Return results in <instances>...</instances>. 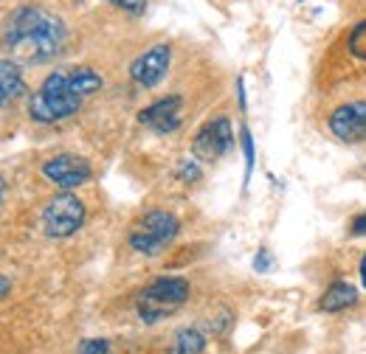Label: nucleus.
Segmentation results:
<instances>
[{"mask_svg":"<svg viewBox=\"0 0 366 354\" xmlns=\"http://www.w3.org/2000/svg\"><path fill=\"white\" fill-rule=\"evenodd\" d=\"M350 236H366V211L350 220Z\"/></svg>","mask_w":366,"mask_h":354,"instance_id":"20","label":"nucleus"},{"mask_svg":"<svg viewBox=\"0 0 366 354\" xmlns=\"http://www.w3.org/2000/svg\"><path fill=\"white\" fill-rule=\"evenodd\" d=\"M68 43L65 23L40 6H23L17 9L6 29H3V45L11 54L14 62L26 65H43L62 54Z\"/></svg>","mask_w":366,"mask_h":354,"instance_id":"2","label":"nucleus"},{"mask_svg":"<svg viewBox=\"0 0 366 354\" xmlns=\"http://www.w3.org/2000/svg\"><path fill=\"white\" fill-rule=\"evenodd\" d=\"M347 48H350V54H352V56H358V59H364L366 62V20L364 23H358V26L350 31V37H347Z\"/></svg>","mask_w":366,"mask_h":354,"instance_id":"15","label":"nucleus"},{"mask_svg":"<svg viewBox=\"0 0 366 354\" xmlns=\"http://www.w3.org/2000/svg\"><path fill=\"white\" fill-rule=\"evenodd\" d=\"M175 175L181 177L183 183H197L200 177H203V166H200V161L192 155V158H183L181 163H178V172Z\"/></svg>","mask_w":366,"mask_h":354,"instance_id":"16","label":"nucleus"},{"mask_svg":"<svg viewBox=\"0 0 366 354\" xmlns=\"http://www.w3.org/2000/svg\"><path fill=\"white\" fill-rule=\"evenodd\" d=\"M3 200H6V180L0 177V206H3Z\"/></svg>","mask_w":366,"mask_h":354,"instance_id":"24","label":"nucleus"},{"mask_svg":"<svg viewBox=\"0 0 366 354\" xmlns=\"http://www.w3.org/2000/svg\"><path fill=\"white\" fill-rule=\"evenodd\" d=\"M85 220H88V208L74 191L54 194L43 208V217H40L48 239H68V236L79 233Z\"/></svg>","mask_w":366,"mask_h":354,"instance_id":"5","label":"nucleus"},{"mask_svg":"<svg viewBox=\"0 0 366 354\" xmlns=\"http://www.w3.org/2000/svg\"><path fill=\"white\" fill-rule=\"evenodd\" d=\"M104 88V79L88 65H71L51 71L40 88L29 96V118L37 124H62L74 118L85 98Z\"/></svg>","mask_w":366,"mask_h":354,"instance_id":"1","label":"nucleus"},{"mask_svg":"<svg viewBox=\"0 0 366 354\" xmlns=\"http://www.w3.org/2000/svg\"><path fill=\"white\" fill-rule=\"evenodd\" d=\"M107 3L122 9V11H127V14H133V17H141L147 11V0H107Z\"/></svg>","mask_w":366,"mask_h":354,"instance_id":"18","label":"nucleus"},{"mask_svg":"<svg viewBox=\"0 0 366 354\" xmlns=\"http://www.w3.org/2000/svg\"><path fill=\"white\" fill-rule=\"evenodd\" d=\"M192 295V284L183 275H158L136 295V312L144 323H161L172 318Z\"/></svg>","mask_w":366,"mask_h":354,"instance_id":"3","label":"nucleus"},{"mask_svg":"<svg viewBox=\"0 0 366 354\" xmlns=\"http://www.w3.org/2000/svg\"><path fill=\"white\" fill-rule=\"evenodd\" d=\"M358 273H361V284H364V290H366V253H364V259H361V267H358Z\"/></svg>","mask_w":366,"mask_h":354,"instance_id":"23","label":"nucleus"},{"mask_svg":"<svg viewBox=\"0 0 366 354\" xmlns=\"http://www.w3.org/2000/svg\"><path fill=\"white\" fill-rule=\"evenodd\" d=\"M138 124L155 135H172L183 124V98L181 96H164L152 104H147L138 113Z\"/></svg>","mask_w":366,"mask_h":354,"instance_id":"9","label":"nucleus"},{"mask_svg":"<svg viewBox=\"0 0 366 354\" xmlns=\"http://www.w3.org/2000/svg\"><path fill=\"white\" fill-rule=\"evenodd\" d=\"M76 354H113V343L107 338H88L79 343Z\"/></svg>","mask_w":366,"mask_h":354,"instance_id":"17","label":"nucleus"},{"mask_svg":"<svg viewBox=\"0 0 366 354\" xmlns=\"http://www.w3.org/2000/svg\"><path fill=\"white\" fill-rule=\"evenodd\" d=\"M358 301H361V295H358L355 284H350V281H332V284L321 293L319 310L335 315V312H347V310H352V307H358Z\"/></svg>","mask_w":366,"mask_h":354,"instance_id":"11","label":"nucleus"},{"mask_svg":"<svg viewBox=\"0 0 366 354\" xmlns=\"http://www.w3.org/2000/svg\"><path fill=\"white\" fill-rule=\"evenodd\" d=\"M237 104H239V113H245V110H248V104H245V82H242V76L237 79Z\"/></svg>","mask_w":366,"mask_h":354,"instance_id":"21","label":"nucleus"},{"mask_svg":"<svg viewBox=\"0 0 366 354\" xmlns=\"http://www.w3.org/2000/svg\"><path fill=\"white\" fill-rule=\"evenodd\" d=\"M43 177L51 186H56L59 191H74L85 183L93 180V166L91 161H85L82 155L74 152H59L54 158H48L43 163Z\"/></svg>","mask_w":366,"mask_h":354,"instance_id":"7","label":"nucleus"},{"mask_svg":"<svg viewBox=\"0 0 366 354\" xmlns=\"http://www.w3.org/2000/svg\"><path fill=\"white\" fill-rule=\"evenodd\" d=\"M271 267H274V256H271V251L262 248V251L257 253V259H254V270H257V273H268Z\"/></svg>","mask_w":366,"mask_h":354,"instance_id":"19","label":"nucleus"},{"mask_svg":"<svg viewBox=\"0 0 366 354\" xmlns=\"http://www.w3.org/2000/svg\"><path fill=\"white\" fill-rule=\"evenodd\" d=\"M172 65V45L169 43H155L152 48H147L144 54H138L130 65V79L136 82L138 88L152 90L158 88Z\"/></svg>","mask_w":366,"mask_h":354,"instance_id":"8","label":"nucleus"},{"mask_svg":"<svg viewBox=\"0 0 366 354\" xmlns=\"http://www.w3.org/2000/svg\"><path fill=\"white\" fill-rule=\"evenodd\" d=\"M9 293H11V281H9V275H0V301H3Z\"/></svg>","mask_w":366,"mask_h":354,"instance_id":"22","label":"nucleus"},{"mask_svg":"<svg viewBox=\"0 0 366 354\" xmlns=\"http://www.w3.org/2000/svg\"><path fill=\"white\" fill-rule=\"evenodd\" d=\"M239 149H242V161H245V177H242V186L248 188L251 175H254V163H257V146H254V135L248 127H239Z\"/></svg>","mask_w":366,"mask_h":354,"instance_id":"14","label":"nucleus"},{"mask_svg":"<svg viewBox=\"0 0 366 354\" xmlns=\"http://www.w3.org/2000/svg\"><path fill=\"white\" fill-rule=\"evenodd\" d=\"M29 93L26 88V79H23V71H20V62L14 59H0V110L17 98H23Z\"/></svg>","mask_w":366,"mask_h":354,"instance_id":"12","label":"nucleus"},{"mask_svg":"<svg viewBox=\"0 0 366 354\" xmlns=\"http://www.w3.org/2000/svg\"><path fill=\"white\" fill-rule=\"evenodd\" d=\"M178 233H181V220L172 211L155 208L133 222V228L127 233V245L138 256H161L175 242Z\"/></svg>","mask_w":366,"mask_h":354,"instance_id":"4","label":"nucleus"},{"mask_svg":"<svg viewBox=\"0 0 366 354\" xmlns=\"http://www.w3.org/2000/svg\"><path fill=\"white\" fill-rule=\"evenodd\" d=\"M209 346V335L200 326H183L175 332L172 354H203Z\"/></svg>","mask_w":366,"mask_h":354,"instance_id":"13","label":"nucleus"},{"mask_svg":"<svg viewBox=\"0 0 366 354\" xmlns=\"http://www.w3.org/2000/svg\"><path fill=\"white\" fill-rule=\"evenodd\" d=\"M330 133L344 143H364L366 141V101L338 104L327 118Z\"/></svg>","mask_w":366,"mask_h":354,"instance_id":"10","label":"nucleus"},{"mask_svg":"<svg viewBox=\"0 0 366 354\" xmlns=\"http://www.w3.org/2000/svg\"><path fill=\"white\" fill-rule=\"evenodd\" d=\"M234 127L229 116H214L209 118L192 138V155L200 163H217L234 149Z\"/></svg>","mask_w":366,"mask_h":354,"instance_id":"6","label":"nucleus"}]
</instances>
